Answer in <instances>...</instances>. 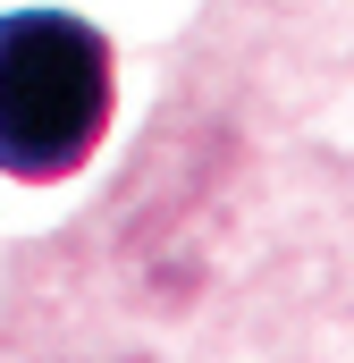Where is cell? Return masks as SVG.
Here are the masks:
<instances>
[{
	"instance_id": "obj_1",
	"label": "cell",
	"mask_w": 354,
	"mask_h": 363,
	"mask_svg": "<svg viewBox=\"0 0 354 363\" xmlns=\"http://www.w3.org/2000/svg\"><path fill=\"white\" fill-rule=\"evenodd\" d=\"M110 127V43L68 9L0 17V169L68 178Z\"/></svg>"
}]
</instances>
